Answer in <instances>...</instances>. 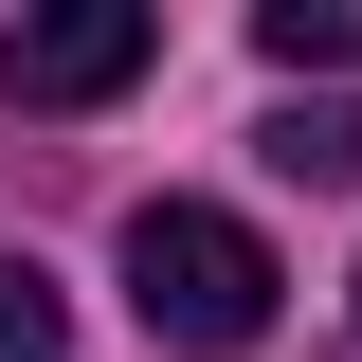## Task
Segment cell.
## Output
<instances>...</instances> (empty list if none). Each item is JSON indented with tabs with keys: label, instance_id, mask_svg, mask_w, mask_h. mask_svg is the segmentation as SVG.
<instances>
[{
	"label": "cell",
	"instance_id": "1",
	"mask_svg": "<svg viewBox=\"0 0 362 362\" xmlns=\"http://www.w3.org/2000/svg\"><path fill=\"white\" fill-rule=\"evenodd\" d=\"M272 235L254 218H218V199H145L127 218V308H145V344H199V362H235V344H272Z\"/></svg>",
	"mask_w": 362,
	"mask_h": 362
},
{
	"label": "cell",
	"instance_id": "3",
	"mask_svg": "<svg viewBox=\"0 0 362 362\" xmlns=\"http://www.w3.org/2000/svg\"><path fill=\"white\" fill-rule=\"evenodd\" d=\"M272 181H308V199H344V181H362V90H290V109H272Z\"/></svg>",
	"mask_w": 362,
	"mask_h": 362
},
{
	"label": "cell",
	"instance_id": "4",
	"mask_svg": "<svg viewBox=\"0 0 362 362\" xmlns=\"http://www.w3.org/2000/svg\"><path fill=\"white\" fill-rule=\"evenodd\" d=\"M254 54L272 73H362V0H254Z\"/></svg>",
	"mask_w": 362,
	"mask_h": 362
},
{
	"label": "cell",
	"instance_id": "2",
	"mask_svg": "<svg viewBox=\"0 0 362 362\" xmlns=\"http://www.w3.org/2000/svg\"><path fill=\"white\" fill-rule=\"evenodd\" d=\"M145 54H163L145 0H37V18H0V90L18 109H109Z\"/></svg>",
	"mask_w": 362,
	"mask_h": 362
},
{
	"label": "cell",
	"instance_id": "5",
	"mask_svg": "<svg viewBox=\"0 0 362 362\" xmlns=\"http://www.w3.org/2000/svg\"><path fill=\"white\" fill-rule=\"evenodd\" d=\"M0 362H73V308H54L37 254H0Z\"/></svg>",
	"mask_w": 362,
	"mask_h": 362
}]
</instances>
